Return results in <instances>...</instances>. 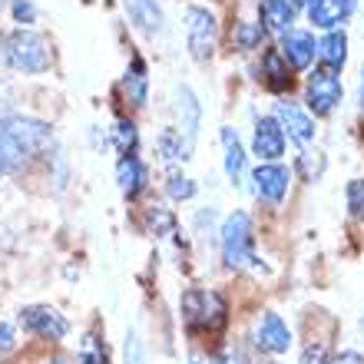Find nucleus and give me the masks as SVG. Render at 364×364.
Instances as JSON below:
<instances>
[{"label": "nucleus", "mask_w": 364, "mask_h": 364, "mask_svg": "<svg viewBox=\"0 0 364 364\" xmlns=\"http://www.w3.org/2000/svg\"><path fill=\"white\" fill-rule=\"evenodd\" d=\"M361 106H364V70H361Z\"/></svg>", "instance_id": "nucleus-38"}, {"label": "nucleus", "mask_w": 364, "mask_h": 364, "mask_svg": "<svg viewBox=\"0 0 364 364\" xmlns=\"http://www.w3.org/2000/svg\"><path fill=\"white\" fill-rule=\"evenodd\" d=\"M14 345H17V338H14V328H10V321H4V318H0V355L14 351Z\"/></svg>", "instance_id": "nucleus-32"}, {"label": "nucleus", "mask_w": 364, "mask_h": 364, "mask_svg": "<svg viewBox=\"0 0 364 364\" xmlns=\"http://www.w3.org/2000/svg\"><path fill=\"white\" fill-rule=\"evenodd\" d=\"M348 209L355 215H364V179L348 182Z\"/></svg>", "instance_id": "nucleus-31"}, {"label": "nucleus", "mask_w": 364, "mask_h": 364, "mask_svg": "<svg viewBox=\"0 0 364 364\" xmlns=\"http://www.w3.org/2000/svg\"><path fill=\"white\" fill-rule=\"evenodd\" d=\"M288 4H291V7H308L311 0H288Z\"/></svg>", "instance_id": "nucleus-37"}, {"label": "nucleus", "mask_w": 364, "mask_h": 364, "mask_svg": "<svg viewBox=\"0 0 364 364\" xmlns=\"http://www.w3.org/2000/svg\"><path fill=\"white\" fill-rule=\"evenodd\" d=\"M123 90H126V100L133 106H146V96H149V77H146V63L143 57H133L129 70L123 77Z\"/></svg>", "instance_id": "nucleus-20"}, {"label": "nucleus", "mask_w": 364, "mask_h": 364, "mask_svg": "<svg viewBox=\"0 0 364 364\" xmlns=\"http://www.w3.org/2000/svg\"><path fill=\"white\" fill-rule=\"evenodd\" d=\"M123 358H126V364H146V351H143V341H139V335H136V331H129V335H126V348H123Z\"/></svg>", "instance_id": "nucleus-30"}, {"label": "nucleus", "mask_w": 364, "mask_h": 364, "mask_svg": "<svg viewBox=\"0 0 364 364\" xmlns=\"http://www.w3.org/2000/svg\"><path fill=\"white\" fill-rule=\"evenodd\" d=\"M341 93H345V87H341V80L335 77V70H328V67L311 70V77H308V106H311L315 116L331 113V109L341 103Z\"/></svg>", "instance_id": "nucleus-7"}, {"label": "nucleus", "mask_w": 364, "mask_h": 364, "mask_svg": "<svg viewBox=\"0 0 364 364\" xmlns=\"http://www.w3.org/2000/svg\"><path fill=\"white\" fill-rule=\"evenodd\" d=\"M275 119L278 126L285 129V136L298 146H308L315 139V119L301 109L298 103H278L275 106Z\"/></svg>", "instance_id": "nucleus-9"}, {"label": "nucleus", "mask_w": 364, "mask_h": 364, "mask_svg": "<svg viewBox=\"0 0 364 364\" xmlns=\"http://www.w3.org/2000/svg\"><path fill=\"white\" fill-rule=\"evenodd\" d=\"M20 328L47 341H63L70 335V321L50 305H30L20 311Z\"/></svg>", "instance_id": "nucleus-6"}, {"label": "nucleus", "mask_w": 364, "mask_h": 364, "mask_svg": "<svg viewBox=\"0 0 364 364\" xmlns=\"http://www.w3.org/2000/svg\"><path fill=\"white\" fill-rule=\"evenodd\" d=\"M123 7L143 33H159L163 30V7H159V0H123Z\"/></svg>", "instance_id": "nucleus-17"}, {"label": "nucleus", "mask_w": 364, "mask_h": 364, "mask_svg": "<svg viewBox=\"0 0 364 364\" xmlns=\"http://www.w3.org/2000/svg\"><path fill=\"white\" fill-rule=\"evenodd\" d=\"M215 14L209 7H186V43L196 63H209L215 53Z\"/></svg>", "instance_id": "nucleus-5"}, {"label": "nucleus", "mask_w": 364, "mask_h": 364, "mask_svg": "<svg viewBox=\"0 0 364 364\" xmlns=\"http://www.w3.org/2000/svg\"><path fill=\"white\" fill-rule=\"evenodd\" d=\"M0 176H4V169H0Z\"/></svg>", "instance_id": "nucleus-39"}, {"label": "nucleus", "mask_w": 364, "mask_h": 364, "mask_svg": "<svg viewBox=\"0 0 364 364\" xmlns=\"http://www.w3.org/2000/svg\"><path fill=\"white\" fill-rule=\"evenodd\" d=\"M262 77H265V87L272 93H288L291 90V73H288L282 50H265L262 53Z\"/></svg>", "instance_id": "nucleus-18"}, {"label": "nucleus", "mask_w": 364, "mask_h": 364, "mask_svg": "<svg viewBox=\"0 0 364 364\" xmlns=\"http://www.w3.org/2000/svg\"><path fill=\"white\" fill-rule=\"evenodd\" d=\"M325 153H318V149H305V153L298 156V173L305 176V182H315L321 179V173H325Z\"/></svg>", "instance_id": "nucleus-25"}, {"label": "nucleus", "mask_w": 364, "mask_h": 364, "mask_svg": "<svg viewBox=\"0 0 364 364\" xmlns=\"http://www.w3.org/2000/svg\"><path fill=\"white\" fill-rule=\"evenodd\" d=\"M255 345L262 351H269V355H285L288 348H291V331L275 311H265L259 318V325H255Z\"/></svg>", "instance_id": "nucleus-12"}, {"label": "nucleus", "mask_w": 364, "mask_h": 364, "mask_svg": "<svg viewBox=\"0 0 364 364\" xmlns=\"http://www.w3.org/2000/svg\"><path fill=\"white\" fill-rule=\"evenodd\" d=\"M53 149V129L33 116L7 113L0 116V169L20 173L30 159Z\"/></svg>", "instance_id": "nucleus-1"}, {"label": "nucleus", "mask_w": 364, "mask_h": 364, "mask_svg": "<svg viewBox=\"0 0 364 364\" xmlns=\"http://www.w3.org/2000/svg\"><path fill=\"white\" fill-rule=\"evenodd\" d=\"M222 149H225V176L232 179V186H239L245 176V149H242V139L232 126L222 129Z\"/></svg>", "instance_id": "nucleus-19"}, {"label": "nucleus", "mask_w": 364, "mask_h": 364, "mask_svg": "<svg viewBox=\"0 0 364 364\" xmlns=\"http://www.w3.org/2000/svg\"><path fill=\"white\" fill-rule=\"evenodd\" d=\"M318 57L328 70H341L348 63V37L345 30H331L321 43H318Z\"/></svg>", "instance_id": "nucleus-21"}, {"label": "nucleus", "mask_w": 364, "mask_h": 364, "mask_svg": "<svg viewBox=\"0 0 364 364\" xmlns=\"http://www.w3.org/2000/svg\"><path fill=\"white\" fill-rule=\"evenodd\" d=\"M156 149H159V156H163L166 163H176V159H189V153H186V143H182L179 129H163V133H159V139H156Z\"/></svg>", "instance_id": "nucleus-23"}, {"label": "nucleus", "mask_w": 364, "mask_h": 364, "mask_svg": "<svg viewBox=\"0 0 364 364\" xmlns=\"http://www.w3.org/2000/svg\"><path fill=\"white\" fill-rule=\"evenodd\" d=\"M335 364H364V355H358V351H341V355L335 358Z\"/></svg>", "instance_id": "nucleus-34"}, {"label": "nucleus", "mask_w": 364, "mask_h": 364, "mask_svg": "<svg viewBox=\"0 0 364 364\" xmlns=\"http://www.w3.org/2000/svg\"><path fill=\"white\" fill-rule=\"evenodd\" d=\"M265 33H269V30L262 27V23H249V20H242V23L232 27V43H235L239 50H255V47H262Z\"/></svg>", "instance_id": "nucleus-22"}, {"label": "nucleus", "mask_w": 364, "mask_h": 364, "mask_svg": "<svg viewBox=\"0 0 364 364\" xmlns=\"http://www.w3.org/2000/svg\"><path fill=\"white\" fill-rule=\"evenodd\" d=\"M176 109H179V136L186 143V153L192 156V146H196L199 123H202V106L189 87H176Z\"/></svg>", "instance_id": "nucleus-11"}, {"label": "nucleus", "mask_w": 364, "mask_h": 364, "mask_svg": "<svg viewBox=\"0 0 364 364\" xmlns=\"http://www.w3.org/2000/svg\"><path fill=\"white\" fill-rule=\"evenodd\" d=\"M252 182H255V196L265 202H272V205H278V202L288 196V182H291V176H288L285 166L278 163H262L255 173H252Z\"/></svg>", "instance_id": "nucleus-10"}, {"label": "nucleus", "mask_w": 364, "mask_h": 364, "mask_svg": "<svg viewBox=\"0 0 364 364\" xmlns=\"http://www.w3.org/2000/svg\"><path fill=\"white\" fill-rule=\"evenodd\" d=\"M0 63L17 73H47L53 63L50 40L33 33L30 27H17L0 33Z\"/></svg>", "instance_id": "nucleus-2"}, {"label": "nucleus", "mask_w": 364, "mask_h": 364, "mask_svg": "<svg viewBox=\"0 0 364 364\" xmlns=\"http://www.w3.org/2000/svg\"><path fill=\"white\" fill-rule=\"evenodd\" d=\"M219 364H242V358H239V355H232V351H229V355L222 358V361H219Z\"/></svg>", "instance_id": "nucleus-36"}, {"label": "nucleus", "mask_w": 364, "mask_h": 364, "mask_svg": "<svg viewBox=\"0 0 364 364\" xmlns=\"http://www.w3.org/2000/svg\"><path fill=\"white\" fill-rule=\"evenodd\" d=\"M355 4L358 0H311L308 4V20L321 30H335L355 14Z\"/></svg>", "instance_id": "nucleus-14"}, {"label": "nucleus", "mask_w": 364, "mask_h": 364, "mask_svg": "<svg viewBox=\"0 0 364 364\" xmlns=\"http://www.w3.org/2000/svg\"><path fill=\"white\" fill-rule=\"evenodd\" d=\"M53 364H80V358H70V355H57Z\"/></svg>", "instance_id": "nucleus-35"}, {"label": "nucleus", "mask_w": 364, "mask_h": 364, "mask_svg": "<svg viewBox=\"0 0 364 364\" xmlns=\"http://www.w3.org/2000/svg\"><path fill=\"white\" fill-rule=\"evenodd\" d=\"M196 364H202V361H196Z\"/></svg>", "instance_id": "nucleus-40"}, {"label": "nucleus", "mask_w": 364, "mask_h": 364, "mask_svg": "<svg viewBox=\"0 0 364 364\" xmlns=\"http://www.w3.org/2000/svg\"><path fill=\"white\" fill-rule=\"evenodd\" d=\"M315 37L305 33V30H288L285 37H282V57L291 70H308L315 63Z\"/></svg>", "instance_id": "nucleus-13"}, {"label": "nucleus", "mask_w": 364, "mask_h": 364, "mask_svg": "<svg viewBox=\"0 0 364 364\" xmlns=\"http://www.w3.org/2000/svg\"><path fill=\"white\" fill-rule=\"evenodd\" d=\"M252 149L262 163H275L278 156H285V129L278 126L275 116H262L255 119V136H252Z\"/></svg>", "instance_id": "nucleus-8"}, {"label": "nucleus", "mask_w": 364, "mask_h": 364, "mask_svg": "<svg viewBox=\"0 0 364 364\" xmlns=\"http://www.w3.org/2000/svg\"><path fill=\"white\" fill-rule=\"evenodd\" d=\"M301 364H328V351H325V345H311V348H305V355H301Z\"/></svg>", "instance_id": "nucleus-33"}, {"label": "nucleus", "mask_w": 364, "mask_h": 364, "mask_svg": "<svg viewBox=\"0 0 364 364\" xmlns=\"http://www.w3.org/2000/svg\"><path fill=\"white\" fill-rule=\"evenodd\" d=\"M146 166H143V159L139 156H123L119 163H116V182H119V192L123 196H129V199H136L139 192L146 189Z\"/></svg>", "instance_id": "nucleus-15"}, {"label": "nucleus", "mask_w": 364, "mask_h": 364, "mask_svg": "<svg viewBox=\"0 0 364 364\" xmlns=\"http://www.w3.org/2000/svg\"><path fill=\"white\" fill-rule=\"evenodd\" d=\"M0 4H4V0H0Z\"/></svg>", "instance_id": "nucleus-41"}, {"label": "nucleus", "mask_w": 364, "mask_h": 364, "mask_svg": "<svg viewBox=\"0 0 364 364\" xmlns=\"http://www.w3.org/2000/svg\"><path fill=\"white\" fill-rule=\"evenodd\" d=\"M166 189H169V196H173L176 202H186L196 196V182L189 179V176H182L179 169H173L169 173V182H166Z\"/></svg>", "instance_id": "nucleus-26"}, {"label": "nucleus", "mask_w": 364, "mask_h": 364, "mask_svg": "<svg viewBox=\"0 0 364 364\" xmlns=\"http://www.w3.org/2000/svg\"><path fill=\"white\" fill-rule=\"evenodd\" d=\"M225 315H229V308H225V298L219 291L189 288L182 295V318L196 331H222L225 328Z\"/></svg>", "instance_id": "nucleus-3"}, {"label": "nucleus", "mask_w": 364, "mask_h": 364, "mask_svg": "<svg viewBox=\"0 0 364 364\" xmlns=\"http://www.w3.org/2000/svg\"><path fill=\"white\" fill-rule=\"evenodd\" d=\"M149 225H153L156 235H166V232L176 229V219H173V212L163 209V205H149Z\"/></svg>", "instance_id": "nucleus-28"}, {"label": "nucleus", "mask_w": 364, "mask_h": 364, "mask_svg": "<svg viewBox=\"0 0 364 364\" xmlns=\"http://www.w3.org/2000/svg\"><path fill=\"white\" fill-rule=\"evenodd\" d=\"M10 14H14V20H17L20 27L37 23V4H33V0H14V4H10Z\"/></svg>", "instance_id": "nucleus-29"}, {"label": "nucleus", "mask_w": 364, "mask_h": 364, "mask_svg": "<svg viewBox=\"0 0 364 364\" xmlns=\"http://www.w3.org/2000/svg\"><path fill=\"white\" fill-rule=\"evenodd\" d=\"M222 259L229 269H245L255 265V252H252V219L245 212H232L229 219L222 222Z\"/></svg>", "instance_id": "nucleus-4"}, {"label": "nucleus", "mask_w": 364, "mask_h": 364, "mask_svg": "<svg viewBox=\"0 0 364 364\" xmlns=\"http://www.w3.org/2000/svg\"><path fill=\"white\" fill-rule=\"evenodd\" d=\"M113 146L123 156H133L136 146H139V129H136V123H129V119H119V123L113 126Z\"/></svg>", "instance_id": "nucleus-24"}, {"label": "nucleus", "mask_w": 364, "mask_h": 364, "mask_svg": "<svg viewBox=\"0 0 364 364\" xmlns=\"http://www.w3.org/2000/svg\"><path fill=\"white\" fill-rule=\"evenodd\" d=\"M259 17H262V27L269 33H282L285 37L291 23H295V7L288 0H262L259 4Z\"/></svg>", "instance_id": "nucleus-16"}, {"label": "nucleus", "mask_w": 364, "mask_h": 364, "mask_svg": "<svg viewBox=\"0 0 364 364\" xmlns=\"http://www.w3.org/2000/svg\"><path fill=\"white\" fill-rule=\"evenodd\" d=\"M80 364H106V348L96 335L83 338V348H80Z\"/></svg>", "instance_id": "nucleus-27"}]
</instances>
